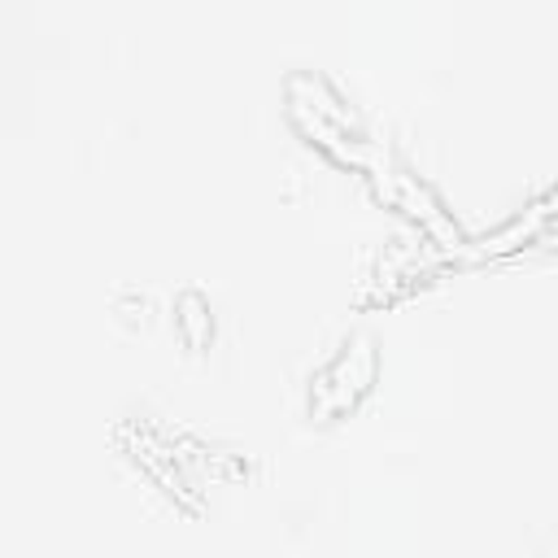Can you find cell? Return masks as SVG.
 Returning a JSON list of instances; mask_svg holds the SVG:
<instances>
[{
    "instance_id": "7a4b0ae2",
    "label": "cell",
    "mask_w": 558,
    "mask_h": 558,
    "mask_svg": "<svg viewBox=\"0 0 558 558\" xmlns=\"http://www.w3.org/2000/svg\"><path fill=\"white\" fill-rule=\"evenodd\" d=\"M371 349V340L366 336H357L353 344H344V353L318 375V384H314V410L318 414H340L366 384H371V375H375V362H366V366H357L353 371V362L362 357Z\"/></svg>"
},
{
    "instance_id": "6da1fadb",
    "label": "cell",
    "mask_w": 558,
    "mask_h": 558,
    "mask_svg": "<svg viewBox=\"0 0 558 558\" xmlns=\"http://www.w3.org/2000/svg\"><path fill=\"white\" fill-rule=\"evenodd\" d=\"M371 174L379 179V187H384V196L397 205V209H405L410 218H418V227L436 240V244H445L449 253H458L466 240H462V231H458V222L445 214V205L436 201V192L423 183V179H414L410 170H397V166H384V161H375L371 166Z\"/></svg>"
}]
</instances>
